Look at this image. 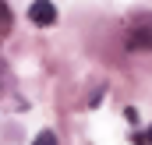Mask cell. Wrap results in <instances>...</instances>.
I'll use <instances>...</instances> for the list:
<instances>
[{
    "instance_id": "obj_1",
    "label": "cell",
    "mask_w": 152,
    "mask_h": 145,
    "mask_svg": "<svg viewBox=\"0 0 152 145\" xmlns=\"http://www.w3.org/2000/svg\"><path fill=\"white\" fill-rule=\"evenodd\" d=\"M28 18H32V25H53V21H57V7H53L50 0H36V4L28 7Z\"/></svg>"
},
{
    "instance_id": "obj_2",
    "label": "cell",
    "mask_w": 152,
    "mask_h": 145,
    "mask_svg": "<svg viewBox=\"0 0 152 145\" xmlns=\"http://www.w3.org/2000/svg\"><path fill=\"white\" fill-rule=\"evenodd\" d=\"M127 46L131 50H152V25H138L127 32Z\"/></svg>"
},
{
    "instance_id": "obj_3",
    "label": "cell",
    "mask_w": 152,
    "mask_h": 145,
    "mask_svg": "<svg viewBox=\"0 0 152 145\" xmlns=\"http://www.w3.org/2000/svg\"><path fill=\"white\" fill-rule=\"evenodd\" d=\"M7 29H11V7H7V4L0 0V36H4Z\"/></svg>"
},
{
    "instance_id": "obj_4",
    "label": "cell",
    "mask_w": 152,
    "mask_h": 145,
    "mask_svg": "<svg viewBox=\"0 0 152 145\" xmlns=\"http://www.w3.org/2000/svg\"><path fill=\"white\" fill-rule=\"evenodd\" d=\"M32 145H57V135H53V131H39Z\"/></svg>"
},
{
    "instance_id": "obj_5",
    "label": "cell",
    "mask_w": 152,
    "mask_h": 145,
    "mask_svg": "<svg viewBox=\"0 0 152 145\" xmlns=\"http://www.w3.org/2000/svg\"><path fill=\"white\" fill-rule=\"evenodd\" d=\"M124 117H127L131 124H138V110H134V106H127V110H124Z\"/></svg>"
},
{
    "instance_id": "obj_6",
    "label": "cell",
    "mask_w": 152,
    "mask_h": 145,
    "mask_svg": "<svg viewBox=\"0 0 152 145\" xmlns=\"http://www.w3.org/2000/svg\"><path fill=\"white\" fill-rule=\"evenodd\" d=\"M145 142H149V145H152V127H149V135H145Z\"/></svg>"
}]
</instances>
